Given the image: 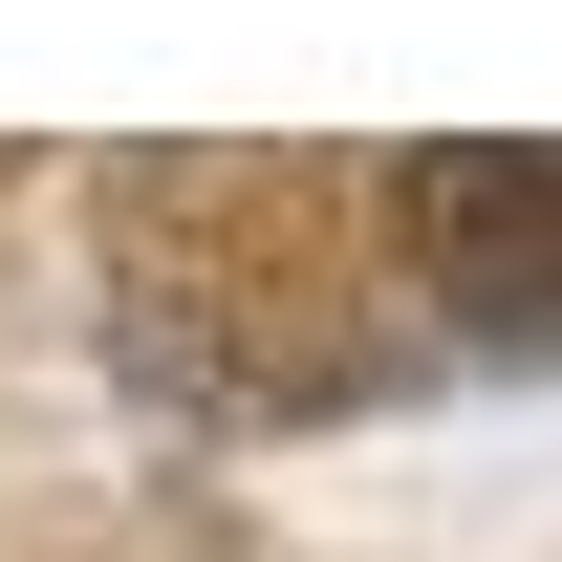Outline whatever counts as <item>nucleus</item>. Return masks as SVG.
I'll use <instances>...</instances> for the list:
<instances>
[{"instance_id": "1", "label": "nucleus", "mask_w": 562, "mask_h": 562, "mask_svg": "<svg viewBox=\"0 0 562 562\" xmlns=\"http://www.w3.org/2000/svg\"><path fill=\"white\" fill-rule=\"evenodd\" d=\"M412 260L454 281V325L562 347V151H412Z\"/></svg>"}]
</instances>
